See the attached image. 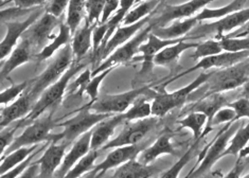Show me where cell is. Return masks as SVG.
<instances>
[{
  "instance_id": "cell-1",
  "label": "cell",
  "mask_w": 249,
  "mask_h": 178,
  "mask_svg": "<svg viewBox=\"0 0 249 178\" xmlns=\"http://www.w3.org/2000/svg\"><path fill=\"white\" fill-rule=\"evenodd\" d=\"M52 57V61L48 64L44 72L40 73L31 82H29L27 92L30 94L34 102L46 88H48L51 84L60 79L72 65L73 53L72 49H71V45L68 44L63 47Z\"/></svg>"
},
{
  "instance_id": "cell-2",
  "label": "cell",
  "mask_w": 249,
  "mask_h": 178,
  "mask_svg": "<svg viewBox=\"0 0 249 178\" xmlns=\"http://www.w3.org/2000/svg\"><path fill=\"white\" fill-rule=\"evenodd\" d=\"M85 64L81 65H71L70 68L65 72L56 82L51 84L48 88L41 92L38 99L33 104L32 110L25 118V121H33L35 119L41 116L44 112L53 106L56 105L64 98V94L67 90L70 81L73 79L75 74L81 72L85 69Z\"/></svg>"
},
{
  "instance_id": "cell-3",
  "label": "cell",
  "mask_w": 249,
  "mask_h": 178,
  "mask_svg": "<svg viewBox=\"0 0 249 178\" xmlns=\"http://www.w3.org/2000/svg\"><path fill=\"white\" fill-rule=\"evenodd\" d=\"M240 126L241 123H239V121L226 123V125L221 129V132L210 142L208 148L206 147L200 153V158L198 160L199 164H196V167L194 168V170L187 177H198L205 173H208L213 165H214V163H216L219 159L223 158V154L228 146L231 137H232L233 134L236 132V129Z\"/></svg>"
},
{
  "instance_id": "cell-4",
  "label": "cell",
  "mask_w": 249,
  "mask_h": 178,
  "mask_svg": "<svg viewBox=\"0 0 249 178\" xmlns=\"http://www.w3.org/2000/svg\"><path fill=\"white\" fill-rule=\"evenodd\" d=\"M212 74V71L209 72H201L196 79L189 85L182 87L178 90L173 92H156L153 98L152 102V115L161 118L177 107H181L187 102L190 94L196 90L200 86L206 84Z\"/></svg>"
},
{
  "instance_id": "cell-5",
  "label": "cell",
  "mask_w": 249,
  "mask_h": 178,
  "mask_svg": "<svg viewBox=\"0 0 249 178\" xmlns=\"http://www.w3.org/2000/svg\"><path fill=\"white\" fill-rule=\"evenodd\" d=\"M156 92L149 86L133 89L126 92L116 94H105L102 98H98L93 102L88 104V108L91 111L101 112V114H123L136 100L141 96L154 98Z\"/></svg>"
},
{
  "instance_id": "cell-6",
  "label": "cell",
  "mask_w": 249,
  "mask_h": 178,
  "mask_svg": "<svg viewBox=\"0 0 249 178\" xmlns=\"http://www.w3.org/2000/svg\"><path fill=\"white\" fill-rule=\"evenodd\" d=\"M249 78V57L233 66L224 68L218 71H212L208 85V92H225L242 87Z\"/></svg>"
},
{
  "instance_id": "cell-7",
  "label": "cell",
  "mask_w": 249,
  "mask_h": 178,
  "mask_svg": "<svg viewBox=\"0 0 249 178\" xmlns=\"http://www.w3.org/2000/svg\"><path fill=\"white\" fill-rule=\"evenodd\" d=\"M111 115L91 111L88 108V106H85L73 118H71L63 123H56V127H64L63 133L58 134V137H60V140H62L64 143H66L69 146L80 136L88 132V130H90L99 122L104 120L105 118Z\"/></svg>"
},
{
  "instance_id": "cell-8",
  "label": "cell",
  "mask_w": 249,
  "mask_h": 178,
  "mask_svg": "<svg viewBox=\"0 0 249 178\" xmlns=\"http://www.w3.org/2000/svg\"><path fill=\"white\" fill-rule=\"evenodd\" d=\"M153 28H154V25L150 21L147 25H145L143 28H142L140 31L135 35V36H133L129 40H127L126 43H124L123 45L118 47L117 49L112 51L110 54L92 71L91 76L102 72L103 70L107 69L109 67H114V66L118 67L121 64H125V63H128L129 61H132V58L136 54H138V49L140 45L146 40L149 34L152 32Z\"/></svg>"
},
{
  "instance_id": "cell-9",
  "label": "cell",
  "mask_w": 249,
  "mask_h": 178,
  "mask_svg": "<svg viewBox=\"0 0 249 178\" xmlns=\"http://www.w3.org/2000/svg\"><path fill=\"white\" fill-rule=\"evenodd\" d=\"M55 127L56 123L53 120L52 112L45 117H43V115L39 116L32 121V124L26 127L21 135L14 138L9 147L5 150L4 154L7 155V154L22 146H30L44 141H50L51 130Z\"/></svg>"
},
{
  "instance_id": "cell-10",
  "label": "cell",
  "mask_w": 249,
  "mask_h": 178,
  "mask_svg": "<svg viewBox=\"0 0 249 178\" xmlns=\"http://www.w3.org/2000/svg\"><path fill=\"white\" fill-rule=\"evenodd\" d=\"M157 123L158 117L155 116L139 119V120L135 121H126V125L121 130V133L116 138L109 140L101 150L107 151L115 147L140 143L146 137L147 134L152 132Z\"/></svg>"
},
{
  "instance_id": "cell-11",
  "label": "cell",
  "mask_w": 249,
  "mask_h": 178,
  "mask_svg": "<svg viewBox=\"0 0 249 178\" xmlns=\"http://www.w3.org/2000/svg\"><path fill=\"white\" fill-rule=\"evenodd\" d=\"M249 21V8L241 9L223 17L217 21L200 25L197 29L191 33V36H204V35L214 34L216 37H222L227 33L233 31L234 29L244 26Z\"/></svg>"
},
{
  "instance_id": "cell-12",
  "label": "cell",
  "mask_w": 249,
  "mask_h": 178,
  "mask_svg": "<svg viewBox=\"0 0 249 178\" xmlns=\"http://www.w3.org/2000/svg\"><path fill=\"white\" fill-rule=\"evenodd\" d=\"M145 143H137L133 145H124L112 148V151L108 154L102 162L94 165V168L89 172L90 177H101L103 176L110 169H116L124 162L130 159L138 158L140 152L143 150Z\"/></svg>"
},
{
  "instance_id": "cell-13",
  "label": "cell",
  "mask_w": 249,
  "mask_h": 178,
  "mask_svg": "<svg viewBox=\"0 0 249 178\" xmlns=\"http://www.w3.org/2000/svg\"><path fill=\"white\" fill-rule=\"evenodd\" d=\"M215 0H189L181 4L167 5L161 11V14L155 19H151V22L154 27H164L173 20L195 16L201 9L207 7V4Z\"/></svg>"
},
{
  "instance_id": "cell-14",
  "label": "cell",
  "mask_w": 249,
  "mask_h": 178,
  "mask_svg": "<svg viewBox=\"0 0 249 178\" xmlns=\"http://www.w3.org/2000/svg\"><path fill=\"white\" fill-rule=\"evenodd\" d=\"M43 14V10H33L31 14L27 17L26 20L22 21H5L7 27V33H5L3 39L0 41V63L10 55V53L14 50L17 46L19 38L22 36L26 30L30 27L32 23Z\"/></svg>"
},
{
  "instance_id": "cell-15",
  "label": "cell",
  "mask_w": 249,
  "mask_h": 178,
  "mask_svg": "<svg viewBox=\"0 0 249 178\" xmlns=\"http://www.w3.org/2000/svg\"><path fill=\"white\" fill-rule=\"evenodd\" d=\"M58 17L45 11V13L26 30L21 37L30 41L32 49L33 47L41 49V47L46 46L47 41L50 39L53 30L58 26Z\"/></svg>"
},
{
  "instance_id": "cell-16",
  "label": "cell",
  "mask_w": 249,
  "mask_h": 178,
  "mask_svg": "<svg viewBox=\"0 0 249 178\" xmlns=\"http://www.w3.org/2000/svg\"><path fill=\"white\" fill-rule=\"evenodd\" d=\"M247 57H249V51H241V52L223 51L215 55L200 58L199 62L195 65V66L188 69L186 72L178 74L175 79L180 78V76L186 75L190 72H193V71L197 70V69L210 70L213 68H217V69L228 68V67L233 66V65H235V64L242 62V61H244V59H246Z\"/></svg>"
},
{
  "instance_id": "cell-17",
  "label": "cell",
  "mask_w": 249,
  "mask_h": 178,
  "mask_svg": "<svg viewBox=\"0 0 249 178\" xmlns=\"http://www.w3.org/2000/svg\"><path fill=\"white\" fill-rule=\"evenodd\" d=\"M122 123H126L123 114L111 115L99 122L91 128V150H101L110 140L116 128Z\"/></svg>"
},
{
  "instance_id": "cell-18",
  "label": "cell",
  "mask_w": 249,
  "mask_h": 178,
  "mask_svg": "<svg viewBox=\"0 0 249 178\" xmlns=\"http://www.w3.org/2000/svg\"><path fill=\"white\" fill-rule=\"evenodd\" d=\"M67 147L68 145L64 142L57 144L56 142L52 141V143L45 150L43 156L36 161L39 164L38 177L50 178L54 176L56 170L62 164Z\"/></svg>"
},
{
  "instance_id": "cell-19",
  "label": "cell",
  "mask_w": 249,
  "mask_h": 178,
  "mask_svg": "<svg viewBox=\"0 0 249 178\" xmlns=\"http://www.w3.org/2000/svg\"><path fill=\"white\" fill-rule=\"evenodd\" d=\"M90 141L91 129L80 136V137L73 142V144L71 146L69 152L65 154L62 164L60 165V168L56 170L54 177L62 178L66 176L68 171L72 168L83 156H85L86 154L91 150Z\"/></svg>"
},
{
  "instance_id": "cell-20",
  "label": "cell",
  "mask_w": 249,
  "mask_h": 178,
  "mask_svg": "<svg viewBox=\"0 0 249 178\" xmlns=\"http://www.w3.org/2000/svg\"><path fill=\"white\" fill-rule=\"evenodd\" d=\"M182 39H189V37L185 36L182 38H176V39H163L158 37L157 35L151 32L147 36L144 43H142L138 49V53H141L142 58V68L140 73H144L147 70L151 68L152 65L154 64V57L156 56L159 51H161L165 47L170 45H173L178 43V41Z\"/></svg>"
},
{
  "instance_id": "cell-21",
  "label": "cell",
  "mask_w": 249,
  "mask_h": 178,
  "mask_svg": "<svg viewBox=\"0 0 249 178\" xmlns=\"http://www.w3.org/2000/svg\"><path fill=\"white\" fill-rule=\"evenodd\" d=\"M152 19V16H147L145 18L141 19L137 22L132 23V25L127 26H119L117 28L114 34L111 35V37L107 40V43L105 44L103 49L101 50V57H107L110 53L117 49L118 47H120L124 43H126L133 36H135L140 30L143 28L145 25H147Z\"/></svg>"
},
{
  "instance_id": "cell-22",
  "label": "cell",
  "mask_w": 249,
  "mask_h": 178,
  "mask_svg": "<svg viewBox=\"0 0 249 178\" xmlns=\"http://www.w3.org/2000/svg\"><path fill=\"white\" fill-rule=\"evenodd\" d=\"M34 100L30 97L26 90L20 96L13 101L11 105L4 107L1 111V128L9 126L11 123L18 121L22 118H26L29 112L32 110Z\"/></svg>"
},
{
  "instance_id": "cell-23",
  "label": "cell",
  "mask_w": 249,
  "mask_h": 178,
  "mask_svg": "<svg viewBox=\"0 0 249 178\" xmlns=\"http://www.w3.org/2000/svg\"><path fill=\"white\" fill-rule=\"evenodd\" d=\"M31 54L32 46L30 41L26 38H22L20 43L10 53L7 61L1 64V67H0V82L7 79L11 72H13L16 68L30 61Z\"/></svg>"
},
{
  "instance_id": "cell-24",
  "label": "cell",
  "mask_w": 249,
  "mask_h": 178,
  "mask_svg": "<svg viewBox=\"0 0 249 178\" xmlns=\"http://www.w3.org/2000/svg\"><path fill=\"white\" fill-rule=\"evenodd\" d=\"M198 20L196 16L188 17V18H181L173 20L170 26L164 27H154L152 32L157 35L158 37L163 39H176L182 38L191 32L192 30L197 26Z\"/></svg>"
},
{
  "instance_id": "cell-25",
  "label": "cell",
  "mask_w": 249,
  "mask_h": 178,
  "mask_svg": "<svg viewBox=\"0 0 249 178\" xmlns=\"http://www.w3.org/2000/svg\"><path fill=\"white\" fill-rule=\"evenodd\" d=\"M162 155H176L174 145L172 144L171 136L168 134L161 135L150 146L144 147L138 155L139 161L150 164Z\"/></svg>"
},
{
  "instance_id": "cell-26",
  "label": "cell",
  "mask_w": 249,
  "mask_h": 178,
  "mask_svg": "<svg viewBox=\"0 0 249 178\" xmlns=\"http://www.w3.org/2000/svg\"><path fill=\"white\" fill-rule=\"evenodd\" d=\"M156 167L140 162L137 158L130 159L128 161L116 168L112 177L115 178H150L159 173Z\"/></svg>"
},
{
  "instance_id": "cell-27",
  "label": "cell",
  "mask_w": 249,
  "mask_h": 178,
  "mask_svg": "<svg viewBox=\"0 0 249 178\" xmlns=\"http://www.w3.org/2000/svg\"><path fill=\"white\" fill-rule=\"evenodd\" d=\"M97 25L85 20L84 25L79 27L75 33L72 35L71 39V49H72L73 57H76L78 61L84 57L87 52L92 48V31Z\"/></svg>"
},
{
  "instance_id": "cell-28",
  "label": "cell",
  "mask_w": 249,
  "mask_h": 178,
  "mask_svg": "<svg viewBox=\"0 0 249 178\" xmlns=\"http://www.w3.org/2000/svg\"><path fill=\"white\" fill-rule=\"evenodd\" d=\"M72 39V34L70 32V29L66 23H61L60 26V32L55 36H52V41L49 44H47L45 47L40 49V51L36 54L37 62H44L47 59L51 58L55 53L62 49L63 47L71 43Z\"/></svg>"
},
{
  "instance_id": "cell-29",
  "label": "cell",
  "mask_w": 249,
  "mask_h": 178,
  "mask_svg": "<svg viewBox=\"0 0 249 178\" xmlns=\"http://www.w3.org/2000/svg\"><path fill=\"white\" fill-rule=\"evenodd\" d=\"M227 104H228L227 98L224 96L223 92L207 93L203 99L190 106L189 110L203 112V114H205L207 117H208V122H209L211 120V118L214 116L215 112L219 108H222L223 106H226Z\"/></svg>"
},
{
  "instance_id": "cell-30",
  "label": "cell",
  "mask_w": 249,
  "mask_h": 178,
  "mask_svg": "<svg viewBox=\"0 0 249 178\" xmlns=\"http://www.w3.org/2000/svg\"><path fill=\"white\" fill-rule=\"evenodd\" d=\"M187 39H182L178 43L170 45L165 47L161 51H159L156 56L154 57V65L157 66H168L175 63L183 52L187 51L188 49L195 48L198 45V43H188Z\"/></svg>"
},
{
  "instance_id": "cell-31",
  "label": "cell",
  "mask_w": 249,
  "mask_h": 178,
  "mask_svg": "<svg viewBox=\"0 0 249 178\" xmlns=\"http://www.w3.org/2000/svg\"><path fill=\"white\" fill-rule=\"evenodd\" d=\"M245 2L246 0H233L232 2L222 8L211 9V8L205 7L204 9H201L195 16H196L198 22L204 21V20H211V19H221L223 17H226L229 14L233 13V12L239 11L244 8Z\"/></svg>"
},
{
  "instance_id": "cell-32",
  "label": "cell",
  "mask_w": 249,
  "mask_h": 178,
  "mask_svg": "<svg viewBox=\"0 0 249 178\" xmlns=\"http://www.w3.org/2000/svg\"><path fill=\"white\" fill-rule=\"evenodd\" d=\"M38 146H39L38 144H33L30 146H22V147L17 148V150L13 152L7 154V155H4L1 159H0V177L7 173L8 171L16 167L17 164H19L21 161H23V160L36 150Z\"/></svg>"
},
{
  "instance_id": "cell-33",
  "label": "cell",
  "mask_w": 249,
  "mask_h": 178,
  "mask_svg": "<svg viewBox=\"0 0 249 178\" xmlns=\"http://www.w3.org/2000/svg\"><path fill=\"white\" fill-rule=\"evenodd\" d=\"M66 13L67 16L65 23L70 29L71 34L73 35L86 16V0H69Z\"/></svg>"
},
{
  "instance_id": "cell-34",
  "label": "cell",
  "mask_w": 249,
  "mask_h": 178,
  "mask_svg": "<svg viewBox=\"0 0 249 178\" xmlns=\"http://www.w3.org/2000/svg\"><path fill=\"white\" fill-rule=\"evenodd\" d=\"M161 1L162 0H144V1L137 3L138 5H136L135 8L130 9L127 12V14L122 21V26L132 25V23L137 22L150 16L152 12L158 7Z\"/></svg>"
},
{
  "instance_id": "cell-35",
  "label": "cell",
  "mask_w": 249,
  "mask_h": 178,
  "mask_svg": "<svg viewBox=\"0 0 249 178\" xmlns=\"http://www.w3.org/2000/svg\"><path fill=\"white\" fill-rule=\"evenodd\" d=\"M212 129H213L212 126H210V125L207 126V128L204 130L200 137L197 138V139H195V142L193 143V145L190 146V147L188 148V151H187L185 154H183V155L181 156V158L178 160V161H177V162L173 165V167H171L169 170L163 172V173H162L161 175H160V177H161V178H176V177H178V174L180 173V171H181L183 168H185V165L190 161V160H191V159L193 158L195 152H196V150H197V147H198V144H199L200 140L203 139L207 134L210 133Z\"/></svg>"
},
{
  "instance_id": "cell-36",
  "label": "cell",
  "mask_w": 249,
  "mask_h": 178,
  "mask_svg": "<svg viewBox=\"0 0 249 178\" xmlns=\"http://www.w3.org/2000/svg\"><path fill=\"white\" fill-rule=\"evenodd\" d=\"M206 123H208V117L203 114V112L190 111L185 118L179 121V125L181 128L191 130L195 140L199 138L201 134H203Z\"/></svg>"
},
{
  "instance_id": "cell-37",
  "label": "cell",
  "mask_w": 249,
  "mask_h": 178,
  "mask_svg": "<svg viewBox=\"0 0 249 178\" xmlns=\"http://www.w3.org/2000/svg\"><path fill=\"white\" fill-rule=\"evenodd\" d=\"M100 155V150H90L85 156H83L66 174V178H79L94 168V162Z\"/></svg>"
},
{
  "instance_id": "cell-38",
  "label": "cell",
  "mask_w": 249,
  "mask_h": 178,
  "mask_svg": "<svg viewBox=\"0 0 249 178\" xmlns=\"http://www.w3.org/2000/svg\"><path fill=\"white\" fill-rule=\"evenodd\" d=\"M249 142V120L245 125L240 126L230 139L228 146L225 150L223 157L225 156H238L240 151H242Z\"/></svg>"
},
{
  "instance_id": "cell-39",
  "label": "cell",
  "mask_w": 249,
  "mask_h": 178,
  "mask_svg": "<svg viewBox=\"0 0 249 178\" xmlns=\"http://www.w3.org/2000/svg\"><path fill=\"white\" fill-rule=\"evenodd\" d=\"M146 96L139 97L135 102L129 106L125 112H123L126 121H135L139 119L149 118L152 115V103L147 102Z\"/></svg>"
},
{
  "instance_id": "cell-40",
  "label": "cell",
  "mask_w": 249,
  "mask_h": 178,
  "mask_svg": "<svg viewBox=\"0 0 249 178\" xmlns=\"http://www.w3.org/2000/svg\"><path fill=\"white\" fill-rule=\"evenodd\" d=\"M223 52V48L218 39H208L203 43H198L195 47V51L192 54L193 59H200L207 56L215 55Z\"/></svg>"
},
{
  "instance_id": "cell-41",
  "label": "cell",
  "mask_w": 249,
  "mask_h": 178,
  "mask_svg": "<svg viewBox=\"0 0 249 178\" xmlns=\"http://www.w3.org/2000/svg\"><path fill=\"white\" fill-rule=\"evenodd\" d=\"M91 79V71L89 69H84L81 71L80 75L73 82L69 83L67 89H69V93L82 99L83 94L85 93V89L88 83Z\"/></svg>"
},
{
  "instance_id": "cell-42",
  "label": "cell",
  "mask_w": 249,
  "mask_h": 178,
  "mask_svg": "<svg viewBox=\"0 0 249 178\" xmlns=\"http://www.w3.org/2000/svg\"><path fill=\"white\" fill-rule=\"evenodd\" d=\"M219 43L223 48V51L228 52H241L249 51V37L236 38V37H227L226 35L218 38Z\"/></svg>"
},
{
  "instance_id": "cell-43",
  "label": "cell",
  "mask_w": 249,
  "mask_h": 178,
  "mask_svg": "<svg viewBox=\"0 0 249 178\" xmlns=\"http://www.w3.org/2000/svg\"><path fill=\"white\" fill-rule=\"evenodd\" d=\"M116 68H117V66L109 67L107 69L103 70L102 72L91 76V79H90L89 83L87 84L86 89H85V93L90 98V102H93V101H96L98 99L100 85L102 84V82L106 78V76H107L111 72V71Z\"/></svg>"
},
{
  "instance_id": "cell-44",
  "label": "cell",
  "mask_w": 249,
  "mask_h": 178,
  "mask_svg": "<svg viewBox=\"0 0 249 178\" xmlns=\"http://www.w3.org/2000/svg\"><path fill=\"white\" fill-rule=\"evenodd\" d=\"M104 4L105 0H86V20L91 25H99Z\"/></svg>"
},
{
  "instance_id": "cell-45",
  "label": "cell",
  "mask_w": 249,
  "mask_h": 178,
  "mask_svg": "<svg viewBox=\"0 0 249 178\" xmlns=\"http://www.w3.org/2000/svg\"><path fill=\"white\" fill-rule=\"evenodd\" d=\"M29 86V82H22L19 84H14L0 92V105H8L18 98Z\"/></svg>"
},
{
  "instance_id": "cell-46",
  "label": "cell",
  "mask_w": 249,
  "mask_h": 178,
  "mask_svg": "<svg viewBox=\"0 0 249 178\" xmlns=\"http://www.w3.org/2000/svg\"><path fill=\"white\" fill-rule=\"evenodd\" d=\"M48 142L49 141H47V143H44L43 145H39L36 148V150H35L32 154H30V155H29L25 160H23V161H21L19 164H17L16 167H14L12 170L8 171L7 173L3 174L1 176V178H16V177H20L21 174H23V172H25L27 170V168L29 167V165H30L32 159L35 157V155H37L39 152H41L45 147H47V145H48Z\"/></svg>"
},
{
  "instance_id": "cell-47",
  "label": "cell",
  "mask_w": 249,
  "mask_h": 178,
  "mask_svg": "<svg viewBox=\"0 0 249 178\" xmlns=\"http://www.w3.org/2000/svg\"><path fill=\"white\" fill-rule=\"evenodd\" d=\"M235 117V110L227 104L226 106H223L222 108H219L215 112L214 116H213L211 118V120L208 122V125H218V124L233 122L236 121Z\"/></svg>"
},
{
  "instance_id": "cell-48",
  "label": "cell",
  "mask_w": 249,
  "mask_h": 178,
  "mask_svg": "<svg viewBox=\"0 0 249 178\" xmlns=\"http://www.w3.org/2000/svg\"><path fill=\"white\" fill-rule=\"evenodd\" d=\"M235 110V120L240 121L241 119H248L249 120V99L242 97L233 101L232 103H228Z\"/></svg>"
},
{
  "instance_id": "cell-49",
  "label": "cell",
  "mask_w": 249,
  "mask_h": 178,
  "mask_svg": "<svg viewBox=\"0 0 249 178\" xmlns=\"http://www.w3.org/2000/svg\"><path fill=\"white\" fill-rule=\"evenodd\" d=\"M21 126V121L18 125H15L13 127H8L5 126L3 129L0 132V156L5 152V150L9 147V145L12 143V141L14 140V136L16 130L18 127Z\"/></svg>"
},
{
  "instance_id": "cell-50",
  "label": "cell",
  "mask_w": 249,
  "mask_h": 178,
  "mask_svg": "<svg viewBox=\"0 0 249 178\" xmlns=\"http://www.w3.org/2000/svg\"><path fill=\"white\" fill-rule=\"evenodd\" d=\"M106 33H107V25L106 22L104 23H99L96 27H94L92 31V49L93 53H97L100 51L101 47H102L104 43V38L106 36Z\"/></svg>"
},
{
  "instance_id": "cell-51",
  "label": "cell",
  "mask_w": 249,
  "mask_h": 178,
  "mask_svg": "<svg viewBox=\"0 0 249 178\" xmlns=\"http://www.w3.org/2000/svg\"><path fill=\"white\" fill-rule=\"evenodd\" d=\"M68 3L69 0H48L45 11L60 18L64 12L67 10Z\"/></svg>"
},
{
  "instance_id": "cell-52",
  "label": "cell",
  "mask_w": 249,
  "mask_h": 178,
  "mask_svg": "<svg viewBox=\"0 0 249 178\" xmlns=\"http://www.w3.org/2000/svg\"><path fill=\"white\" fill-rule=\"evenodd\" d=\"M119 5H120V0H105L103 13H102V16H101L100 23H104L107 21L111 17V15L114 14L118 9H119Z\"/></svg>"
},
{
  "instance_id": "cell-53",
  "label": "cell",
  "mask_w": 249,
  "mask_h": 178,
  "mask_svg": "<svg viewBox=\"0 0 249 178\" xmlns=\"http://www.w3.org/2000/svg\"><path fill=\"white\" fill-rule=\"evenodd\" d=\"M11 1H13L17 8L31 10L32 8L39 7L41 4H45L48 0H11Z\"/></svg>"
},
{
  "instance_id": "cell-54",
  "label": "cell",
  "mask_w": 249,
  "mask_h": 178,
  "mask_svg": "<svg viewBox=\"0 0 249 178\" xmlns=\"http://www.w3.org/2000/svg\"><path fill=\"white\" fill-rule=\"evenodd\" d=\"M246 161L244 158H238V160H236V162L234 164V167L232 168V170H231L229 173L227 175H225V177L227 178H238V177H241V174L244 172L245 168H246Z\"/></svg>"
},
{
  "instance_id": "cell-55",
  "label": "cell",
  "mask_w": 249,
  "mask_h": 178,
  "mask_svg": "<svg viewBox=\"0 0 249 178\" xmlns=\"http://www.w3.org/2000/svg\"><path fill=\"white\" fill-rule=\"evenodd\" d=\"M38 175H39V164L35 161L33 163H30V165H29L27 170L23 172V174L20 177H22V178L38 177Z\"/></svg>"
},
{
  "instance_id": "cell-56",
  "label": "cell",
  "mask_w": 249,
  "mask_h": 178,
  "mask_svg": "<svg viewBox=\"0 0 249 178\" xmlns=\"http://www.w3.org/2000/svg\"><path fill=\"white\" fill-rule=\"evenodd\" d=\"M242 89H243V90H242V97H245V98L249 99V78L246 81L245 84L242 86Z\"/></svg>"
},
{
  "instance_id": "cell-57",
  "label": "cell",
  "mask_w": 249,
  "mask_h": 178,
  "mask_svg": "<svg viewBox=\"0 0 249 178\" xmlns=\"http://www.w3.org/2000/svg\"><path fill=\"white\" fill-rule=\"evenodd\" d=\"M8 2H11V0H0V10H1Z\"/></svg>"
},
{
  "instance_id": "cell-58",
  "label": "cell",
  "mask_w": 249,
  "mask_h": 178,
  "mask_svg": "<svg viewBox=\"0 0 249 178\" xmlns=\"http://www.w3.org/2000/svg\"><path fill=\"white\" fill-rule=\"evenodd\" d=\"M244 159H245V161H246V164H249V156L244 158ZM247 177H249V176H247Z\"/></svg>"
},
{
  "instance_id": "cell-59",
  "label": "cell",
  "mask_w": 249,
  "mask_h": 178,
  "mask_svg": "<svg viewBox=\"0 0 249 178\" xmlns=\"http://www.w3.org/2000/svg\"><path fill=\"white\" fill-rule=\"evenodd\" d=\"M141 1H144V0H135V4H137V3L141 2Z\"/></svg>"
},
{
  "instance_id": "cell-60",
  "label": "cell",
  "mask_w": 249,
  "mask_h": 178,
  "mask_svg": "<svg viewBox=\"0 0 249 178\" xmlns=\"http://www.w3.org/2000/svg\"><path fill=\"white\" fill-rule=\"evenodd\" d=\"M1 120H2V118H1V115H0V128H1Z\"/></svg>"
},
{
  "instance_id": "cell-61",
  "label": "cell",
  "mask_w": 249,
  "mask_h": 178,
  "mask_svg": "<svg viewBox=\"0 0 249 178\" xmlns=\"http://www.w3.org/2000/svg\"><path fill=\"white\" fill-rule=\"evenodd\" d=\"M0 67H1V63H0Z\"/></svg>"
}]
</instances>
